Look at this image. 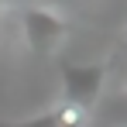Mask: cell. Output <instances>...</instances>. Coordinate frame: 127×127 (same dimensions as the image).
<instances>
[{
  "mask_svg": "<svg viewBox=\"0 0 127 127\" xmlns=\"http://www.w3.org/2000/svg\"><path fill=\"white\" fill-rule=\"evenodd\" d=\"M55 124L59 127H86L89 124V113H86V106H79L76 100H69L55 110Z\"/></svg>",
  "mask_w": 127,
  "mask_h": 127,
  "instance_id": "cell-1",
  "label": "cell"
},
{
  "mask_svg": "<svg viewBox=\"0 0 127 127\" xmlns=\"http://www.w3.org/2000/svg\"><path fill=\"white\" fill-rule=\"evenodd\" d=\"M0 7H7V0H0Z\"/></svg>",
  "mask_w": 127,
  "mask_h": 127,
  "instance_id": "cell-2",
  "label": "cell"
}]
</instances>
